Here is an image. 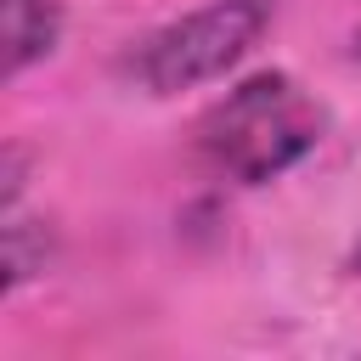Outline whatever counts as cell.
Wrapping results in <instances>:
<instances>
[{
    "instance_id": "cell-1",
    "label": "cell",
    "mask_w": 361,
    "mask_h": 361,
    "mask_svg": "<svg viewBox=\"0 0 361 361\" xmlns=\"http://www.w3.org/2000/svg\"><path fill=\"white\" fill-rule=\"evenodd\" d=\"M322 141V113L316 102L288 79V73H254L243 79L226 102H214L197 124V147L203 158L243 180V186H265L282 169H293L310 147Z\"/></svg>"
},
{
    "instance_id": "cell-2",
    "label": "cell",
    "mask_w": 361,
    "mask_h": 361,
    "mask_svg": "<svg viewBox=\"0 0 361 361\" xmlns=\"http://www.w3.org/2000/svg\"><path fill=\"white\" fill-rule=\"evenodd\" d=\"M271 17H276V0H214V6H203V11H192L180 23H169V28L147 34L130 51V73L152 96L209 85L259 45Z\"/></svg>"
},
{
    "instance_id": "cell-3",
    "label": "cell",
    "mask_w": 361,
    "mask_h": 361,
    "mask_svg": "<svg viewBox=\"0 0 361 361\" xmlns=\"http://www.w3.org/2000/svg\"><path fill=\"white\" fill-rule=\"evenodd\" d=\"M6 28V73H23L28 62L51 56L62 39V6L56 0H6L0 11Z\"/></svg>"
},
{
    "instance_id": "cell-4",
    "label": "cell",
    "mask_w": 361,
    "mask_h": 361,
    "mask_svg": "<svg viewBox=\"0 0 361 361\" xmlns=\"http://www.w3.org/2000/svg\"><path fill=\"white\" fill-rule=\"evenodd\" d=\"M45 226L39 220H23L17 209H6V293L23 288L34 271H45Z\"/></svg>"
},
{
    "instance_id": "cell-5",
    "label": "cell",
    "mask_w": 361,
    "mask_h": 361,
    "mask_svg": "<svg viewBox=\"0 0 361 361\" xmlns=\"http://www.w3.org/2000/svg\"><path fill=\"white\" fill-rule=\"evenodd\" d=\"M350 271H361V243H355V254H350Z\"/></svg>"
},
{
    "instance_id": "cell-6",
    "label": "cell",
    "mask_w": 361,
    "mask_h": 361,
    "mask_svg": "<svg viewBox=\"0 0 361 361\" xmlns=\"http://www.w3.org/2000/svg\"><path fill=\"white\" fill-rule=\"evenodd\" d=\"M350 56H355V62H361V34H355V45H350Z\"/></svg>"
}]
</instances>
